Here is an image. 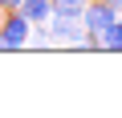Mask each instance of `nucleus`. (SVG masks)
<instances>
[{
    "instance_id": "nucleus-1",
    "label": "nucleus",
    "mask_w": 122,
    "mask_h": 118,
    "mask_svg": "<svg viewBox=\"0 0 122 118\" xmlns=\"http://www.w3.org/2000/svg\"><path fill=\"white\" fill-rule=\"evenodd\" d=\"M49 37L53 45H81L86 41V25H81V12H49Z\"/></svg>"
},
{
    "instance_id": "nucleus-2",
    "label": "nucleus",
    "mask_w": 122,
    "mask_h": 118,
    "mask_svg": "<svg viewBox=\"0 0 122 118\" xmlns=\"http://www.w3.org/2000/svg\"><path fill=\"white\" fill-rule=\"evenodd\" d=\"M29 29H33V25H29L16 8L4 12V16H0V49H12V53L25 49V45H29Z\"/></svg>"
},
{
    "instance_id": "nucleus-3",
    "label": "nucleus",
    "mask_w": 122,
    "mask_h": 118,
    "mask_svg": "<svg viewBox=\"0 0 122 118\" xmlns=\"http://www.w3.org/2000/svg\"><path fill=\"white\" fill-rule=\"evenodd\" d=\"M114 16H118V12L106 4V0H86V8H81V25H86V33H94V37H98Z\"/></svg>"
},
{
    "instance_id": "nucleus-4",
    "label": "nucleus",
    "mask_w": 122,
    "mask_h": 118,
    "mask_svg": "<svg viewBox=\"0 0 122 118\" xmlns=\"http://www.w3.org/2000/svg\"><path fill=\"white\" fill-rule=\"evenodd\" d=\"M98 45H102L106 53H122V16H114V21L98 33Z\"/></svg>"
},
{
    "instance_id": "nucleus-5",
    "label": "nucleus",
    "mask_w": 122,
    "mask_h": 118,
    "mask_svg": "<svg viewBox=\"0 0 122 118\" xmlns=\"http://www.w3.org/2000/svg\"><path fill=\"white\" fill-rule=\"evenodd\" d=\"M16 12H20L29 25H37V21H49L53 4H49V0H20V4H16Z\"/></svg>"
},
{
    "instance_id": "nucleus-6",
    "label": "nucleus",
    "mask_w": 122,
    "mask_h": 118,
    "mask_svg": "<svg viewBox=\"0 0 122 118\" xmlns=\"http://www.w3.org/2000/svg\"><path fill=\"white\" fill-rule=\"evenodd\" d=\"M49 4H53V12H81L86 0H49Z\"/></svg>"
},
{
    "instance_id": "nucleus-7",
    "label": "nucleus",
    "mask_w": 122,
    "mask_h": 118,
    "mask_svg": "<svg viewBox=\"0 0 122 118\" xmlns=\"http://www.w3.org/2000/svg\"><path fill=\"white\" fill-rule=\"evenodd\" d=\"M106 4H110V8L118 12V16H122V0H106Z\"/></svg>"
}]
</instances>
